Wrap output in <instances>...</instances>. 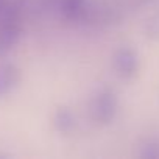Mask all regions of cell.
I'll use <instances>...</instances> for the list:
<instances>
[{"instance_id": "6da1fadb", "label": "cell", "mask_w": 159, "mask_h": 159, "mask_svg": "<svg viewBox=\"0 0 159 159\" xmlns=\"http://www.w3.org/2000/svg\"><path fill=\"white\" fill-rule=\"evenodd\" d=\"M27 13H30V0H10L0 13V56L11 52L19 42Z\"/></svg>"}, {"instance_id": "5b68a950", "label": "cell", "mask_w": 159, "mask_h": 159, "mask_svg": "<svg viewBox=\"0 0 159 159\" xmlns=\"http://www.w3.org/2000/svg\"><path fill=\"white\" fill-rule=\"evenodd\" d=\"M52 125L58 134L70 136L72 133H75V129L78 126V120H76L75 112L70 108L58 106L52 116Z\"/></svg>"}, {"instance_id": "7a4b0ae2", "label": "cell", "mask_w": 159, "mask_h": 159, "mask_svg": "<svg viewBox=\"0 0 159 159\" xmlns=\"http://www.w3.org/2000/svg\"><path fill=\"white\" fill-rule=\"evenodd\" d=\"M89 119L98 126L111 125L119 112V95L109 88H102L89 100Z\"/></svg>"}, {"instance_id": "9c48e42d", "label": "cell", "mask_w": 159, "mask_h": 159, "mask_svg": "<svg viewBox=\"0 0 159 159\" xmlns=\"http://www.w3.org/2000/svg\"><path fill=\"white\" fill-rule=\"evenodd\" d=\"M8 2H10V0H0V13H2V11H3V8L8 5Z\"/></svg>"}, {"instance_id": "ba28073f", "label": "cell", "mask_w": 159, "mask_h": 159, "mask_svg": "<svg viewBox=\"0 0 159 159\" xmlns=\"http://www.w3.org/2000/svg\"><path fill=\"white\" fill-rule=\"evenodd\" d=\"M156 2V0H116V3L119 5V8L123 11V14L126 16V13H131V11H136L145 5H150Z\"/></svg>"}, {"instance_id": "8992f818", "label": "cell", "mask_w": 159, "mask_h": 159, "mask_svg": "<svg viewBox=\"0 0 159 159\" xmlns=\"http://www.w3.org/2000/svg\"><path fill=\"white\" fill-rule=\"evenodd\" d=\"M137 156L142 159H159V137H147L137 145Z\"/></svg>"}, {"instance_id": "277c9868", "label": "cell", "mask_w": 159, "mask_h": 159, "mask_svg": "<svg viewBox=\"0 0 159 159\" xmlns=\"http://www.w3.org/2000/svg\"><path fill=\"white\" fill-rule=\"evenodd\" d=\"M20 69L13 62L0 64V100L8 97L20 83Z\"/></svg>"}, {"instance_id": "52a82bcc", "label": "cell", "mask_w": 159, "mask_h": 159, "mask_svg": "<svg viewBox=\"0 0 159 159\" xmlns=\"http://www.w3.org/2000/svg\"><path fill=\"white\" fill-rule=\"evenodd\" d=\"M143 33L148 39L151 41H159V10L147 19L145 27H143Z\"/></svg>"}, {"instance_id": "3957f363", "label": "cell", "mask_w": 159, "mask_h": 159, "mask_svg": "<svg viewBox=\"0 0 159 159\" xmlns=\"http://www.w3.org/2000/svg\"><path fill=\"white\" fill-rule=\"evenodd\" d=\"M112 69L116 75L122 80H133L140 70V59L134 48L129 45H122L112 53Z\"/></svg>"}]
</instances>
